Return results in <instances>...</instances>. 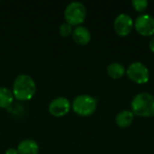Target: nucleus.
Returning <instances> with one entry per match:
<instances>
[{"label":"nucleus","instance_id":"12","mask_svg":"<svg viewBox=\"0 0 154 154\" xmlns=\"http://www.w3.org/2000/svg\"><path fill=\"white\" fill-rule=\"evenodd\" d=\"M107 74L114 79H119L125 74V68L119 62H112L107 67Z\"/></svg>","mask_w":154,"mask_h":154},{"label":"nucleus","instance_id":"8","mask_svg":"<svg viewBox=\"0 0 154 154\" xmlns=\"http://www.w3.org/2000/svg\"><path fill=\"white\" fill-rule=\"evenodd\" d=\"M114 28L119 36L125 37L131 33L134 28V20L130 15L126 14H121L115 19Z\"/></svg>","mask_w":154,"mask_h":154},{"label":"nucleus","instance_id":"17","mask_svg":"<svg viewBox=\"0 0 154 154\" xmlns=\"http://www.w3.org/2000/svg\"><path fill=\"white\" fill-rule=\"evenodd\" d=\"M149 48H150V50H151V51L154 53V36L151 39V41H150V43H149Z\"/></svg>","mask_w":154,"mask_h":154},{"label":"nucleus","instance_id":"2","mask_svg":"<svg viewBox=\"0 0 154 154\" xmlns=\"http://www.w3.org/2000/svg\"><path fill=\"white\" fill-rule=\"evenodd\" d=\"M132 112L141 117L154 116V97L149 93L137 94L131 103Z\"/></svg>","mask_w":154,"mask_h":154},{"label":"nucleus","instance_id":"1","mask_svg":"<svg viewBox=\"0 0 154 154\" xmlns=\"http://www.w3.org/2000/svg\"><path fill=\"white\" fill-rule=\"evenodd\" d=\"M12 92L14 97L20 101L30 100L36 92V83L28 74H20L14 81Z\"/></svg>","mask_w":154,"mask_h":154},{"label":"nucleus","instance_id":"11","mask_svg":"<svg viewBox=\"0 0 154 154\" xmlns=\"http://www.w3.org/2000/svg\"><path fill=\"white\" fill-rule=\"evenodd\" d=\"M134 119V115L130 110H123L117 114L116 117V125L121 128H126L130 126Z\"/></svg>","mask_w":154,"mask_h":154},{"label":"nucleus","instance_id":"6","mask_svg":"<svg viewBox=\"0 0 154 154\" xmlns=\"http://www.w3.org/2000/svg\"><path fill=\"white\" fill-rule=\"evenodd\" d=\"M134 26L136 32L143 36L154 35V18L150 14L139 15L135 19Z\"/></svg>","mask_w":154,"mask_h":154},{"label":"nucleus","instance_id":"7","mask_svg":"<svg viewBox=\"0 0 154 154\" xmlns=\"http://www.w3.org/2000/svg\"><path fill=\"white\" fill-rule=\"evenodd\" d=\"M49 112L55 117H62L66 116L71 109L70 101L65 97H58L49 104Z\"/></svg>","mask_w":154,"mask_h":154},{"label":"nucleus","instance_id":"4","mask_svg":"<svg viewBox=\"0 0 154 154\" xmlns=\"http://www.w3.org/2000/svg\"><path fill=\"white\" fill-rule=\"evenodd\" d=\"M64 17L66 22L72 26H79L87 17V9L82 3L73 1L66 6L64 10Z\"/></svg>","mask_w":154,"mask_h":154},{"label":"nucleus","instance_id":"3","mask_svg":"<svg viewBox=\"0 0 154 154\" xmlns=\"http://www.w3.org/2000/svg\"><path fill=\"white\" fill-rule=\"evenodd\" d=\"M97 99L89 95H79L76 97L71 104L73 111L80 116H89L97 109Z\"/></svg>","mask_w":154,"mask_h":154},{"label":"nucleus","instance_id":"16","mask_svg":"<svg viewBox=\"0 0 154 154\" xmlns=\"http://www.w3.org/2000/svg\"><path fill=\"white\" fill-rule=\"evenodd\" d=\"M5 154H18V152L15 148H9L5 151Z\"/></svg>","mask_w":154,"mask_h":154},{"label":"nucleus","instance_id":"14","mask_svg":"<svg viewBox=\"0 0 154 154\" xmlns=\"http://www.w3.org/2000/svg\"><path fill=\"white\" fill-rule=\"evenodd\" d=\"M73 27L71 24H69L67 22H64L60 26V33L62 37H68L70 34H72Z\"/></svg>","mask_w":154,"mask_h":154},{"label":"nucleus","instance_id":"5","mask_svg":"<svg viewBox=\"0 0 154 154\" xmlns=\"http://www.w3.org/2000/svg\"><path fill=\"white\" fill-rule=\"evenodd\" d=\"M127 77L136 84H145L149 81L150 72L148 68L142 62L136 61L129 65L126 69Z\"/></svg>","mask_w":154,"mask_h":154},{"label":"nucleus","instance_id":"10","mask_svg":"<svg viewBox=\"0 0 154 154\" xmlns=\"http://www.w3.org/2000/svg\"><path fill=\"white\" fill-rule=\"evenodd\" d=\"M18 154H38L39 145L36 141L32 139H24L18 143Z\"/></svg>","mask_w":154,"mask_h":154},{"label":"nucleus","instance_id":"9","mask_svg":"<svg viewBox=\"0 0 154 154\" xmlns=\"http://www.w3.org/2000/svg\"><path fill=\"white\" fill-rule=\"evenodd\" d=\"M72 38L77 44L87 45L91 40V33L86 26L79 25L73 29Z\"/></svg>","mask_w":154,"mask_h":154},{"label":"nucleus","instance_id":"13","mask_svg":"<svg viewBox=\"0 0 154 154\" xmlns=\"http://www.w3.org/2000/svg\"><path fill=\"white\" fill-rule=\"evenodd\" d=\"M14 98L12 90L5 87L0 86V108L9 107L12 105Z\"/></svg>","mask_w":154,"mask_h":154},{"label":"nucleus","instance_id":"15","mask_svg":"<svg viewBox=\"0 0 154 154\" xmlns=\"http://www.w3.org/2000/svg\"><path fill=\"white\" fill-rule=\"evenodd\" d=\"M132 5H133V7L139 13H142V12H144L147 7H148V1L146 0H134L132 2Z\"/></svg>","mask_w":154,"mask_h":154}]
</instances>
